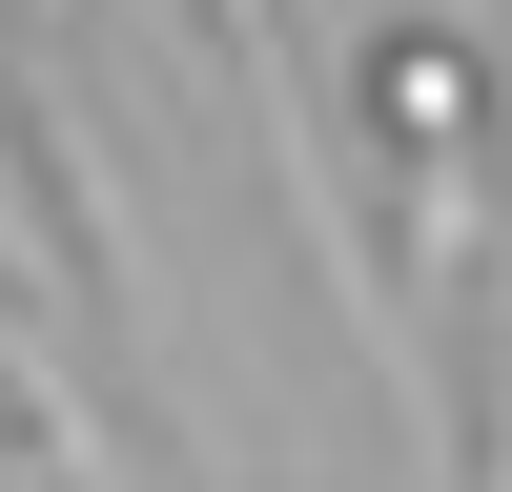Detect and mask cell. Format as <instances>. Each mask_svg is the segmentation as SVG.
Listing matches in <instances>:
<instances>
[{
  "label": "cell",
  "mask_w": 512,
  "mask_h": 492,
  "mask_svg": "<svg viewBox=\"0 0 512 492\" xmlns=\"http://www.w3.org/2000/svg\"><path fill=\"white\" fill-rule=\"evenodd\" d=\"M369 123H390V144H472V41L390 21V41H369Z\"/></svg>",
  "instance_id": "cell-1"
},
{
  "label": "cell",
  "mask_w": 512,
  "mask_h": 492,
  "mask_svg": "<svg viewBox=\"0 0 512 492\" xmlns=\"http://www.w3.org/2000/svg\"><path fill=\"white\" fill-rule=\"evenodd\" d=\"M185 21H205V62H226V82L267 62V41H308V21H287V0H185Z\"/></svg>",
  "instance_id": "cell-2"
}]
</instances>
